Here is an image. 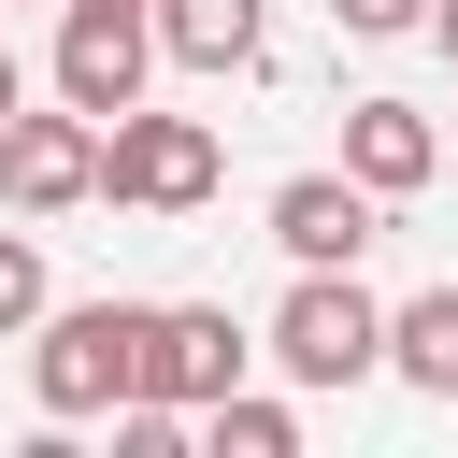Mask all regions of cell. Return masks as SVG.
Masks as SVG:
<instances>
[{
    "label": "cell",
    "instance_id": "cell-12",
    "mask_svg": "<svg viewBox=\"0 0 458 458\" xmlns=\"http://www.w3.org/2000/svg\"><path fill=\"white\" fill-rule=\"evenodd\" d=\"M43 301H57V286H43V243H29V229H0V344H14V329H43Z\"/></svg>",
    "mask_w": 458,
    "mask_h": 458
},
{
    "label": "cell",
    "instance_id": "cell-2",
    "mask_svg": "<svg viewBox=\"0 0 458 458\" xmlns=\"http://www.w3.org/2000/svg\"><path fill=\"white\" fill-rule=\"evenodd\" d=\"M258 358H272L286 386H372V372H386V301L358 286V258H344V272H301V286L272 301Z\"/></svg>",
    "mask_w": 458,
    "mask_h": 458
},
{
    "label": "cell",
    "instance_id": "cell-5",
    "mask_svg": "<svg viewBox=\"0 0 458 458\" xmlns=\"http://www.w3.org/2000/svg\"><path fill=\"white\" fill-rule=\"evenodd\" d=\"M243 358H258V329H243V315H215V301H157V329H143V401L200 415V401H229V386H243Z\"/></svg>",
    "mask_w": 458,
    "mask_h": 458
},
{
    "label": "cell",
    "instance_id": "cell-4",
    "mask_svg": "<svg viewBox=\"0 0 458 458\" xmlns=\"http://www.w3.org/2000/svg\"><path fill=\"white\" fill-rule=\"evenodd\" d=\"M157 57V0H57V100L72 114H129Z\"/></svg>",
    "mask_w": 458,
    "mask_h": 458
},
{
    "label": "cell",
    "instance_id": "cell-13",
    "mask_svg": "<svg viewBox=\"0 0 458 458\" xmlns=\"http://www.w3.org/2000/svg\"><path fill=\"white\" fill-rule=\"evenodd\" d=\"M329 14H344L358 43H401V29H429V0H329Z\"/></svg>",
    "mask_w": 458,
    "mask_h": 458
},
{
    "label": "cell",
    "instance_id": "cell-7",
    "mask_svg": "<svg viewBox=\"0 0 458 458\" xmlns=\"http://www.w3.org/2000/svg\"><path fill=\"white\" fill-rule=\"evenodd\" d=\"M372 229H386V200H372L358 172H286V186H272V243H286L301 272H344Z\"/></svg>",
    "mask_w": 458,
    "mask_h": 458
},
{
    "label": "cell",
    "instance_id": "cell-9",
    "mask_svg": "<svg viewBox=\"0 0 458 458\" xmlns=\"http://www.w3.org/2000/svg\"><path fill=\"white\" fill-rule=\"evenodd\" d=\"M258 43H272L258 0H157V57H186V72H258Z\"/></svg>",
    "mask_w": 458,
    "mask_h": 458
},
{
    "label": "cell",
    "instance_id": "cell-1",
    "mask_svg": "<svg viewBox=\"0 0 458 458\" xmlns=\"http://www.w3.org/2000/svg\"><path fill=\"white\" fill-rule=\"evenodd\" d=\"M143 329H157V301H43V329H29V401H43L57 429L143 401Z\"/></svg>",
    "mask_w": 458,
    "mask_h": 458
},
{
    "label": "cell",
    "instance_id": "cell-6",
    "mask_svg": "<svg viewBox=\"0 0 458 458\" xmlns=\"http://www.w3.org/2000/svg\"><path fill=\"white\" fill-rule=\"evenodd\" d=\"M0 200L14 215H72V200H100V114H14L0 129Z\"/></svg>",
    "mask_w": 458,
    "mask_h": 458
},
{
    "label": "cell",
    "instance_id": "cell-15",
    "mask_svg": "<svg viewBox=\"0 0 458 458\" xmlns=\"http://www.w3.org/2000/svg\"><path fill=\"white\" fill-rule=\"evenodd\" d=\"M429 29H444V57H458V0H429Z\"/></svg>",
    "mask_w": 458,
    "mask_h": 458
},
{
    "label": "cell",
    "instance_id": "cell-10",
    "mask_svg": "<svg viewBox=\"0 0 458 458\" xmlns=\"http://www.w3.org/2000/svg\"><path fill=\"white\" fill-rule=\"evenodd\" d=\"M386 372L429 386V401H458V286H415V301L386 315Z\"/></svg>",
    "mask_w": 458,
    "mask_h": 458
},
{
    "label": "cell",
    "instance_id": "cell-11",
    "mask_svg": "<svg viewBox=\"0 0 458 458\" xmlns=\"http://www.w3.org/2000/svg\"><path fill=\"white\" fill-rule=\"evenodd\" d=\"M200 444L215 458H301V415L258 401V386H229V401H200Z\"/></svg>",
    "mask_w": 458,
    "mask_h": 458
},
{
    "label": "cell",
    "instance_id": "cell-3",
    "mask_svg": "<svg viewBox=\"0 0 458 458\" xmlns=\"http://www.w3.org/2000/svg\"><path fill=\"white\" fill-rule=\"evenodd\" d=\"M100 200H129V215H200L215 200V129L200 114H100Z\"/></svg>",
    "mask_w": 458,
    "mask_h": 458
},
{
    "label": "cell",
    "instance_id": "cell-14",
    "mask_svg": "<svg viewBox=\"0 0 458 458\" xmlns=\"http://www.w3.org/2000/svg\"><path fill=\"white\" fill-rule=\"evenodd\" d=\"M14 114H29V72H14V43H0V129H14Z\"/></svg>",
    "mask_w": 458,
    "mask_h": 458
},
{
    "label": "cell",
    "instance_id": "cell-8",
    "mask_svg": "<svg viewBox=\"0 0 458 458\" xmlns=\"http://www.w3.org/2000/svg\"><path fill=\"white\" fill-rule=\"evenodd\" d=\"M344 172H358L372 200H415V186L444 172V129H429L415 100H358V114H344Z\"/></svg>",
    "mask_w": 458,
    "mask_h": 458
}]
</instances>
